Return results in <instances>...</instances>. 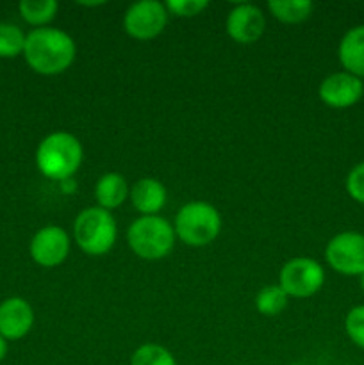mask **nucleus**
<instances>
[{
    "instance_id": "obj_1",
    "label": "nucleus",
    "mask_w": 364,
    "mask_h": 365,
    "mask_svg": "<svg viewBox=\"0 0 364 365\" xmlns=\"http://www.w3.org/2000/svg\"><path fill=\"white\" fill-rule=\"evenodd\" d=\"M75 53V41L61 29L39 27L25 38V61L39 75H59L66 71L74 63Z\"/></svg>"
},
{
    "instance_id": "obj_2",
    "label": "nucleus",
    "mask_w": 364,
    "mask_h": 365,
    "mask_svg": "<svg viewBox=\"0 0 364 365\" xmlns=\"http://www.w3.org/2000/svg\"><path fill=\"white\" fill-rule=\"evenodd\" d=\"M84 157L81 141L68 132H54L39 143L36 166L50 180H66L79 171Z\"/></svg>"
},
{
    "instance_id": "obj_3",
    "label": "nucleus",
    "mask_w": 364,
    "mask_h": 365,
    "mask_svg": "<svg viewBox=\"0 0 364 365\" xmlns=\"http://www.w3.org/2000/svg\"><path fill=\"white\" fill-rule=\"evenodd\" d=\"M127 242L143 260H161L175 246V228L161 216H141L127 230Z\"/></svg>"
},
{
    "instance_id": "obj_4",
    "label": "nucleus",
    "mask_w": 364,
    "mask_h": 365,
    "mask_svg": "<svg viewBox=\"0 0 364 365\" xmlns=\"http://www.w3.org/2000/svg\"><path fill=\"white\" fill-rule=\"evenodd\" d=\"M74 237L79 248L86 255H106L116 242V221L109 210L100 209V207H89L75 217Z\"/></svg>"
},
{
    "instance_id": "obj_5",
    "label": "nucleus",
    "mask_w": 364,
    "mask_h": 365,
    "mask_svg": "<svg viewBox=\"0 0 364 365\" xmlns=\"http://www.w3.org/2000/svg\"><path fill=\"white\" fill-rule=\"evenodd\" d=\"M175 235L184 245L202 248L220 235L221 216L211 203H186L175 217Z\"/></svg>"
},
{
    "instance_id": "obj_6",
    "label": "nucleus",
    "mask_w": 364,
    "mask_h": 365,
    "mask_svg": "<svg viewBox=\"0 0 364 365\" xmlns=\"http://www.w3.org/2000/svg\"><path fill=\"white\" fill-rule=\"evenodd\" d=\"M325 284V271L320 262L309 257H296L284 264L278 285L291 298L305 299L316 294Z\"/></svg>"
},
{
    "instance_id": "obj_7",
    "label": "nucleus",
    "mask_w": 364,
    "mask_h": 365,
    "mask_svg": "<svg viewBox=\"0 0 364 365\" xmlns=\"http://www.w3.org/2000/svg\"><path fill=\"white\" fill-rule=\"evenodd\" d=\"M328 266L345 277L364 273V235L359 232H341L328 241L325 248Z\"/></svg>"
},
{
    "instance_id": "obj_8",
    "label": "nucleus",
    "mask_w": 364,
    "mask_h": 365,
    "mask_svg": "<svg viewBox=\"0 0 364 365\" xmlns=\"http://www.w3.org/2000/svg\"><path fill=\"white\" fill-rule=\"evenodd\" d=\"M168 24V9L157 0H141L132 4L123 16V31L131 38L148 41L157 38Z\"/></svg>"
},
{
    "instance_id": "obj_9",
    "label": "nucleus",
    "mask_w": 364,
    "mask_h": 365,
    "mask_svg": "<svg viewBox=\"0 0 364 365\" xmlns=\"http://www.w3.org/2000/svg\"><path fill=\"white\" fill-rule=\"evenodd\" d=\"M70 253V237L57 225H49L36 232L31 241V257L43 267H56L66 260Z\"/></svg>"
},
{
    "instance_id": "obj_10",
    "label": "nucleus",
    "mask_w": 364,
    "mask_h": 365,
    "mask_svg": "<svg viewBox=\"0 0 364 365\" xmlns=\"http://www.w3.org/2000/svg\"><path fill=\"white\" fill-rule=\"evenodd\" d=\"M318 95L325 106L332 107V109H346V107L355 106L363 98V78L346 73V71H338V73H332L323 78L320 89H318Z\"/></svg>"
},
{
    "instance_id": "obj_11",
    "label": "nucleus",
    "mask_w": 364,
    "mask_h": 365,
    "mask_svg": "<svg viewBox=\"0 0 364 365\" xmlns=\"http://www.w3.org/2000/svg\"><path fill=\"white\" fill-rule=\"evenodd\" d=\"M225 27H227L228 36L236 43L250 45V43H256L264 34L266 16L253 4H238L228 13Z\"/></svg>"
},
{
    "instance_id": "obj_12",
    "label": "nucleus",
    "mask_w": 364,
    "mask_h": 365,
    "mask_svg": "<svg viewBox=\"0 0 364 365\" xmlns=\"http://www.w3.org/2000/svg\"><path fill=\"white\" fill-rule=\"evenodd\" d=\"M34 324L32 307L24 298H7L0 303V335L6 341H18Z\"/></svg>"
},
{
    "instance_id": "obj_13",
    "label": "nucleus",
    "mask_w": 364,
    "mask_h": 365,
    "mask_svg": "<svg viewBox=\"0 0 364 365\" xmlns=\"http://www.w3.org/2000/svg\"><path fill=\"white\" fill-rule=\"evenodd\" d=\"M166 187L156 178H141L132 185L131 202L143 216H156L166 203Z\"/></svg>"
},
{
    "instance_id": "obj_14",
    "label": "nucleus",
    "mask_w": 364,
    "mask_h": 365,
    "mask_svg": "<svg viewBox=\"0 0 364 365\" xmlns=\"http://www.w3.org/2000/svg\"><path fill=\"white\" fill-rule=\"evenodd\" d=\"M338 56L346 73L364 78V25L352 27L343 36Z\"/></svg>"
},
{
    "instance_id": "obj_15",
    "label": "nucleus",
    "mask_w": 364,
    "mask_h": 365,
    "mask_svg": "<svg viewBox=\"0 0 364 365\" xmlns=\"http://www.w3.org/2000/svg\"><path fill=\"white\" fill-rule=\"evenodd\" d=\"M128 185L120 173H106L95 185V198L100 209L113 210L127 200Z\"/></svg>"
},
{
    "instance_id": "obj_16",
    "label": "nucleus",
    "mask_w": 364,
    "mask_h": 365,
    "mask_svg": "<svg viewBox=\"0 0 364 365\" xmlns=\"http://www.w3.org/2000/svg\"><path fill=\"white\" fill-rule=\"evenodd\" d=\"M268 9L278 21L300 24L313 14L314 6L309 0H271L268 2Z\"/></svg>"
},
{
    "instance_id": "obj_17",
    "label": "nucleus",
    "mask_w": 364,
    "mask_h": 365,
    "mask_svg": "<svg viewBox=\"0 0 364 365\" xmlns=\"http://www.w3.org/2000/svg\"><path fill=\"white\" fill-rule=\"evenodd\" d=\"M57 9H59V4L56 0H21L18 4L21 18L29 25H34L38 29L50 24L56 18Z\"/></svg>"
},
{
    "instance_id": "obj_18",
    "label": "nucleus",
    "mask_w": 364,
    "mask_h": 365,
    "mask_svg": "<svg viewBox=\"0 0 364 365\" xmlns=\"http://www.w3.org/2000/svg\"><path fill=\"white\" fill-rule=\"evenodd\" d=\"M288 298L289 296L282 291L280 285H268V287L261 289L259 294H257L256 307L259 314L273 317L278 316L288 307Z\"/></svg>"
},
{
    "instance_id": "obj_19",
    "label": "nucleus",
    "mask_w": 364,
    "mask_h": 365,
    "mask_svg": "<svg viewBox=\"0 0 364 365\" xmlns=\"http://www.w3.org/2000/svg\"><path fill=\"white\" fill-rule=\"evenodd\" d=\"M25 38L20 27L13 24H0V57L13 59V57L24 53Z\"/></svg>"
},
{
    "instance_id": "obj_20",
    "label": "nucleus",
    "mask_w": 364,
    "mask_h": 365,
    "mask_svg": "<svg viewBox=\"0 0 364 365\" xmlns=\"http://www.w3.org/2000/svg\"><path fill=\"white\" fill-rule=\"evenodd\" d=\"M131 365H177V362L164 346L148 342L132 353Z\"/></svg>"
},
{
    "instance_id": "obj_21",
    "label": "nucleus",
    "mask_w": 364,
    "mask_h": 365,
    "mask_svg": "<svg viewBox=\"0 0 364 365\" xmlns=\"http://www.w3.org/2000/svg\"><path fill=\"white\" fill-rule=\"evenodd\" d=\"M345 330L350 341L364 349V305L353 307L345 319Z\"/></svg>"
},
{
    "instance_id": "obj_22",
    "label": "nucleus",
    "mask_w": 364,
    "mask_h": 365,
    "mask_svg": "<svg viewBox=\"0 0 364 365\" xmlns=\"http://www.w3.org/2000/svg\"><path fill=\"white\" fill-rule=\"evenodd\" d=\"M164 6H166L168 13L175 14V16L193 18L202 13L209 6V2L207 0H168Z\"/></svg>"
},
{
    "instance_id": "obj_23",
    "label": "nucleus",
    "mask_w": 364,
    "mask_h": 365,
    "mask_svg": "<svg viewBox=\"0 0 364 365\" xmlns=\"http://www.w3.org/2000/svg\"><path fill=\"white\" fill-rule=\"evenodd\" d=\"M346 191L350 198L364 205V163L357 164L346 177Z\"/></svg>"
},
{
    "instance_id": "obj_24",
    "label": "nucleus",
    "mask_w": 364,
    "mask_h": 365,
    "mask_svg": "<svg viewBox=\"0 0 364 365\" xmlns=\"http://www.w3.org/2000/svg\"><path fill=\"white\" fill-rule=\"evenodd\" d=\"M6 355H7V341L0 335V362L6 359Z\"/></svg>"
},
{
    "instance_id": "obj_25",
    "label": "nucleus",
    "mask_w": 364,
    "mask_h": 365,
    "mask_svg": "<svg viewBox=\"0 0 364 365\" xmlns=\"http://www.w3.org/2000/svg\"><path fill=\"white\" fill-rule=\"evenodd\" d=\"M81 4V6H100V4H103V2H79Z\"/></svg>"
},
{
    "instance_id": "obj_26",
    "label": "nucleus",
    "mask_w": 364,
    "mask_h": 365,
    "mask_svg": "<svg viewBox=\"0 0 364 365\" xmlns=\"http://www.w3.org/2000/svg\"><path fill=\"white\" fill-rule=\"evenodd\" d=\"M360 289H363V292H364V273L363 274H360Z\"/></svg>"
},
{
    "instance_id": "obj_27",
    "label": "nucleus",
    "mask_w": 364,
    "mask_h": 365,
    "mask_svg": "<svg viewBox=\"0 0 364 365\" xmlns=\"http://www.w3.org/2000/svg\"><path fill=\"white\" fill-rule=\"evenodd\" d=\"M291 365H303V364H291Z\"/></svg>"
}]
</instances>
